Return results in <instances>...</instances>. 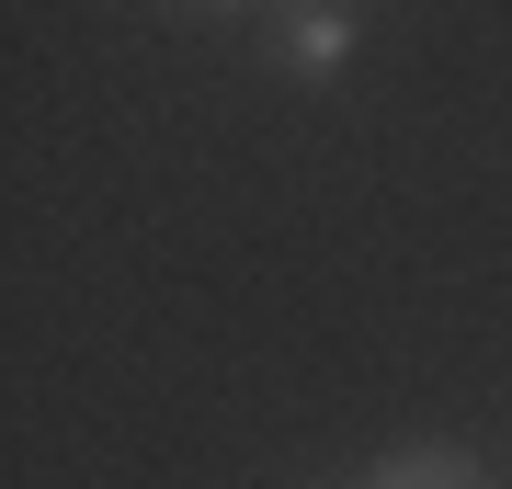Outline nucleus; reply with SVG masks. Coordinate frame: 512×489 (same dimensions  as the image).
<instances>
[{
	"label": "nucleus",
	"instance_id": "nucleus-3",
	"mask_svg": "<svg viewBox=\"0 0 512 489\" xmlns=\"http://www.w3.org/2000/svg\"><path fill=\"white\" fill-rule=\"evenodd\" d=\"M330 12H365V0H330Z\"/></svg>",
	"mask_w": 512,
	"mask_h": 489
},
{
	"label": "nucleus",
	"instance_id": "nucleus-1",
	"mask_svg": "<svg viewBox=\"0 0 512 489\" xmlns=\"http://www.w3.org/2000/svg\"><path fill=\"white\" fill-rule=\"evenodd\" d=\"M262 57H274L285 80H342V69H353V12H330V0H285V12L262 23Z\"/></svg>",
	"mask_w": 512,
	"mask_h": 489
},
{
	"label": "nucleus",
	"instance_id": "nucleus-2",
	"mask_svg": "<svg viewBox=\"0 0 512 489\" xmlns=\"http://www.w3.org/2000/svg\"><path fill=\"white\" fill-rule=\"evenodd\" d=\"M194 12H262V23H274V12H285V0H194Z\"/></svg>",
	"mask_w": 512,
	"mask_h": 489
}]
</instances>
